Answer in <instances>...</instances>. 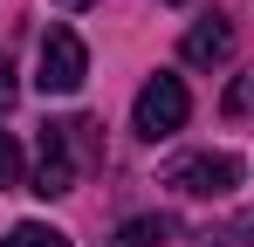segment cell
I'll use <instances>...</instances> for the list:
<instances>
[{
    "label": "cell",
    "mask_w": 254,
    "mask_h": 247,
    "mask_svg": "<svg viewBox=\"0 0 254 247\" xmlns=\"http://www.w3.org/2000/svg\"><path fill=\"white\" fill-rule=\"evenodd\" d=\"M0 247H69V234H55V227H42V220H21Z\"/></svg>",
    "instance_id": "cell-7"
},
{
    "label": "cell",
    "mask_w": 254,
    "mask_h": 247,
    "mask_svg": "<svg viewBox=\"0 0 254 247\" xmlns=\"http://www.w3.org/2000/svg\"><path fill=\"white\" fill-rule=\"evenodd\" d=\"M165 185H179L186 199H227L241 185V158L234 151H192V158H179L165 172Z\"/></svg>",
    "instance_id": "cell-2"
},
{
    "label": "cell",
    "mask_w": 254,
    "mask_h": 247,
    "mask_svg": "<svg viewBox=\"0 0 254 247\" xmlns=\"http://www.w3.org/2000/svg\"><path fill=\"white\" fill-rule=\"evenodd\" d=\"M165 7H186V0H165Z\"/></svg>",
    "instance_id": "cell-12"
},
{
    "label": "cell",
    "mask_w": 254,
    "mask_h": 247,
    "mask_svg": "<svg viewBox=\"0 0 254 247\" xmlns=\"http://www.w3.org/2000/svg\"><path fill=\"white\" fill-rule=\"evenodd\" d=\"M179 55H186L192 69H220V62L234 55V21H227V14L192 21V28H186V41H179Z\"/></svg>",
    "instance_id": "cell-5"
},
{
    "label": "cell",
    "mask_w": 254,
    "mask_h": 247,
    "mask_svg": "<svg viewBox=\"0 0 254 247\" xmlns=\"http://www.w3.org/2000/svg\"><path fill=\"white\" fill-rule=\"evenodd\" d=\"M199 247H254V213H248V220H234V227H213V234H199Z\"/></svg>",
    "instance_id": "cell-8"
},
{
    "label": "cell",
    "mask_w": 254,
    "mask_h": 247,
    "mask_svg": "<svg viewBox=\"0 0 254 247\" xmlns=\"http://www.w3.org/2000/svg\"><path fill=\"white\" fill-rule=\"evenodd\" d=\"M165 234H172L165 220H151V213H144V220H124V227H117V241H110V247H158Z\"/></svg>",
    "instance_id": "cell-6"
},
{
    "label": "cell",
    "mask_w": 254,
    "mask_h": 247,
    "mask_svg": "<svg viewBox=\"0 0 254 247\" xmlns=\"http://www.w3.org/2000/svg\"><path fill=\"white\" fill-rule=\"evenodd\" d=\"M14 96H21V82H14V69H7V55H0V117L14 110Z\"/></svg>",
    "instance_id": "cell-10"
},
{
    "label": "cell",
    "mask_w": 254,
    "mask_h": 247,
    "mask_svg": "<svg viewBox=\"0 0 254 247\" xmlns=\"http://www.w3.org/2000/svg\"><path fill=\"white\" fill-rule=\"evenodd\" d=\"M76 185V124H42V158H35V185L42 199H62Z\"/></svg>",
    "instance_id": "cell-4"
},
{
    "label": "cell",
    "mask_w": 254,
    "mask_h": 247,
    "mask_svg": "<svg viewBox=\"0 0 254 247\" xmlns=\"http://www.w3.org/2000/svg\"><path fill=\"white\" fill-rule=\"evenodd\" d=\"M186 117H192V96H186V82L158 69V76H151L144 89H137V110H130V130L158 144V137H172V130H179Z\"/></svg>",
    "instance_id": "cell-1"
},
{
    "label": "cell",
    "mask_w": 254,
    "mask_h": 247,
    "mask_svg": "<svg viewBox=\"0 0 254 247\" xmlns=\"http://www.w3.org/2000/svg\"><path fill=\"white\" fill-rule=\"evenodd\" d=\"M83 76H89L83 35H76V28H48V35H42V76H35V82H42L48 96H76Z\"/></svg>",
    "instance_id": "cell-3"
},
{
    "label": "cell",
    "mask_w": 254,
    "mask_h": 247,
    "mask_svg": "<svg viewBox=\"0 0 254 247\" xmlns=\"http://www.w3.org/2000/svg\"><path fill=\"white\" fill-rule=\"evenodd\" d=\"M55 7H89V0H55Z\"/></svg>",
    "instance_id": "cell-11"
},
{
    "label": "cell",
    "mask_w": 254,
    "mask_h": 247,
    "mask_svg": "<svg viewBox=\"0 0 254 247\" xmlns=\"http://www.w3.org/2000/svg\"><path fill=\"white\" fill-rule=\"evenodd\" d=\"M7 185H21V144L0 130V192H7Z\"/></svg>",
    "instance_id": "cell-9"
}]
</instances>
